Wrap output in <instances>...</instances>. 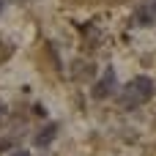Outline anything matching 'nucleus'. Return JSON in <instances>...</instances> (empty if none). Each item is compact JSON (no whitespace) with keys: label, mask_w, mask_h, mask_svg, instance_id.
<instances>
[{"label":"nucleus","mask_w":156,"mask_h":156,"mask_svg":"<svg viewBox=\"0 0 156 156\" xmlns=\"http://www.w3.org/2000/svg\"><path fill=\"white\" fill-rule=\"evenodd\" d=\"M151 96H154V82L148 77H134L132 82H126L121 104L123 107H137V104H145Z\"/></svg>","instance_id":"obj_1"},{"label":"nucleus","mask_w":156,"mask_h":156,"mask_svg":"<svg viewBox=\"0 0 156 156\" xmlns=\"http://www.w3.org/2000/svg\"><path fill=\"white\" fill-rule=\"evenodd\" d=\"M112 90H115V71L107 69L104 77H101V80L96 82V88H93V99H107Z\"/></svg>","instance_id":"obj_2"},{"label":"nucleus","mask_w":156,"mask_h":156,"mask_svg":"<svg viewBox=\"0 0 156 156\" xmlns=\"http://www.w3.org/2000/svg\"><path fill=\"white\" fill-rule=\"evenodd\" d=\"M55 137H58V123H47V126L36 134V140H33V143H36V148H49Z\"/></svg>","instance_id":"obj_3"},{"label":"nucleus","mask_w":156,"mask_h":156,"mask_svg":"<svg viewBox=\"0 0 156 156\" xmlns=\"http://www.w3.org/2000/svg\"><path fill=\"white\" fill-rule=\"evenodd\" d=\"M11 156H30V154H27V151H14Z\"/></svg>","instance_id":"obj_4"},{"label":"nucleus","mask_w":156,"mask_h":156,"mask_svg":"<svg viewBox=\"0 0 156 156\" xmlns=\"http://www.w3.org/2000/svg\"><path fill=\"white\" fill-rule=\"evenodd\" d=\"M3 55H5V49H3V47H0V60H3Z\"/></svg>","instance_id":"obj_5"},{"label":"nucleus","mask_w":156,"mask_h":156,"mask_svg":"<svg viewBox=\"0 0 156 156\" xmlns=\"http://www.w3.org/2000/svg\"><path fill=\"white\" fill-rule=\"evenodd\" d=\"M0 11H3V0H0Z\"/></svg>","instance_id":"obj_6"}]
</instances>
